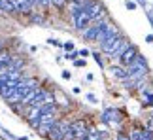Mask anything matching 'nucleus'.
<instances>
[{
  "mask_svg": "<svg viewBox=\"0 0 153 140\" xmlns=\"http://www.w3.org/2000/svg\"><path fill=\"white\" fill-rule=\"evenodd\" d=\"M68 127H70L68 121H64V119H57V123L51 127V133H49L48 140H62L64 135H66V131H68Z\"/></svg>",
  "mask_w": 153,
  "mask_h": 140,
  "instance_id": "1",
  "label": "nucleus"
},
{
  "mask_svg": "<svg viewBox=\"0 0 153 140\" xmlns=\"http://www.w3.org/2000/svg\"><path fill=\"white\" fill-rule=\"evenodd\" d=\"M123 40H125V36L123 34H119V36H115V38H111V40H108V42H102V44H98L100 45V49L104 51L108 57H111L117 51V48L123 44Z\"/></svg>",
  "mask_w": 153,
  "mask_h": 140,
  "instance_id": "2",
  "label": "nucleus"
},
{
  "mask_svg": "<svg viewBox=\"0 0 153 140\" xmlns=\"http://www.w3.org/2000/svg\"><path fill=\"white\" fill-rule=\"evenodd\" d=\"M87 13L91 15V19L93 23H97V21H104L106 19V11H104V6L100 2H97V0H93V4L89 6V8L85 10Z\"/></svg>",
  "mask_w": 153,
  "mask_h": 140,
  "instance_id": "3",
  "label": "nucleus"
},
{
  "mask_svg": "<svg viewBox=\"0 0 153 140\" xmlns=\"http://www.w3.org/2000/svg\"><path fill=\"white\" fill-rule=\"evenodd\" d=\"M138 55H140L138 48H136L134 44H131V45L127 48V51L121 55V59H119V65H123V66H128V65H132V63L138 59Z\"/></svg>",
  "mask_w": 153,
  "mask_h": 140,
  "instance_id": "4",
  "label": "nucleus"
},
{
  "mask_svg": "<svg viewBox=\"0 0 153 140\" xmlns=\"http://www.w3.org/2000/svg\"><path fill=\"white\" fill-rule=\"evenodd\" d=\"M102 121H104L106 125H110V127L119 125V121H121L119 110H115V108H108V110H104V114H102Z\"/></svg>",
  "mask_w": 153,
  "mask_h": 140,
  "instance_id": "5",
  "label": "nucleus"
},
{
  "mask_svg": "<svg viewBox=\"0 0 153 140\" xmlns=\"http://www.w3.org/2000/svg\"><path fill=\"white\" fill-rule=\"evenodd\" d=\"M70 125H72V129H74V133H76V140H85V138H87L89 131H87L83 119H76V121H72Z\"/></svg>",
  "mask_w": 153,
  "mask_h": 140,
  "instance_id": "6",
  "label": "nucleus"
},
{
  "mask_svg": "<svg viewBox=\"0 0 153 140\" xmlns=\"http://www.w3.org/2000/svg\"><path fill=\"white\" fill-rule=\"evenodd\" d=\"M98 31H100V21L93 23L89 28H85V31H83V38L87 40V42H97V38H98Z\"/></svg>",
  "mask_w": 153,
  "mask_h": 140,
  "instance_id": "7",
  "label": "nucleus"
},
{
  "mask_svg": "<svg viewBox=\"0 0 153 140\" xmlns=\"http://www.w3.org/2000/svg\"><path fill=\"white\" fill-rule=\"evenodd\" d=\"M110 74L111 76H115L117 80H127L128 78V70H127V66H123V65H114L110 68Z\"/></svg>",
  "mask_w": 153,
  "mask_h": 140,
  "instance_id": "8",
  "label": "nucleus"
},
{
  "mask_svg": "<svg viewBox=\"0 0 153 140\" xmlns=\"http://www.w3.org/2000/svg\"><path fill=\"white\" fill-rule=\"evenodd\" d=\"M128 45H131V42H128V38L125 36V40H123V44L119 45V48H117V51H115V53L111 55V59H114V61H119V59H121V55L127 51V48H128Z\"/></svg>",
  "mask_w": 153,
  "mask_h": 140,
  "instance_id": "9",
  "label": "nucleus"
},
{
  "mask_svg": "<svg viewBox=\"0 0 153 140\" xmlns=\"http://www.w3.org/2000/svg\"><path fill=\"white\" fill-rule=\"evenodd\" d=\"M0 10H2V13H6V15L15 13V8H13V4H11V0H0Z\"/></svg>",
  "mask_w": 153,
  "mask_h": 140,
  "instance_id": "10",
  "label": "nucleus"
},
{
  "mask_svg": "<svg viewBox=\"0 0 153 140\" xmlns=\"http://www.w3.org/2000/svg\"><path fill=\"white\" fill-rule=\"evenodd\" d=\"M128 136H131V140H144V136H142V127H134V129H131Z\"/></svg>",
  "mask_w": 153,
  "mask_h": 140,
  "instance_id": "11",
  "label": "nucleus"
},
{
  "mask_svg": "<svg viewBox=\"0 0 153 140\" xmlns=\"http://www.w3.org/2000/svg\"><path fill=\"white\" fill-rule=\"evenodd\" d=\"M85 140H102V135L97 129H89V135H87Z\"/></svg>",
  "mask_w": 153,
  "mask_h": 140,
  "instance_id": "12",
  "label": "nucleus"
},
{
  "mask_svg": "<svg viewBox=\"0 0 153 140\" xmlns=\"http://www.w3.org/2000/svg\"><path fill=\"white\" fill-rule=\"evenodd\" d=\"M28 17H30V23H44V15H42V13L30 11V13H28Z\"/></svg>",
  "mask_w": 153,
  "mask_h": 140,
  "instance_id": "13",
  "label": "nucleus"
},
{
  "mask_svg": "<svg viewBox=\"0 0 153 140\" xmlns=\"http://www.w3.org/2000/svg\"><path fill=\"white\" fill-rule=\"evenodd\" d=\"M0 63H2L4 66H10L11 65V57L6 53V51H0Z\"/></svg>",
  "mask_w": 153,
  "mask_h": 140,
  "instance_id": "14",
  "label": "nucleus"
},
{
  "mask_svg": "<svg viewBox=\"0 0 153 140\" xmlns=\"http://www.w3.org/2000/svg\"><path fill=\"white\" fill-rule=\"evenodd\" d=\"M91 55H93V59H95V61H97V65H98V66H100V68H102V66H104V61H102V55H100V53H98V51H93V53H91Z\"/></svg>",
  "mask_w": 153,
  "mask_h": 140,
  "instance_id": "15",
  "label": "nucleus"
},
{
  "mask_svg": "<svg viewBox=\"0 0 153 140\" xmlns=\"http://www.w3.org/2000/svg\"><path fill=\"white\" fill-rule=\"evenodd\" d=\"M78 57H79V51H66L64 59H68V61H76Z\"/></svg>",
  "mask_w": 153,
  "mask_h": 140,
  "instance_id": "16",
  "label": "nucleus"
},
{
  "mask_svg": "<svg viewBox=\"0 0 153 140\" xmlns=\"http://www.w3.org/2000/svg\"><path fill=\"white\" fill-rule=\"evenodd\" d=\"M136 6H138V2H134V0H125V8L128 11H134V10H136Z\"/></svg>",
  "mask_w": 153,
  "mask_h": 140,
  "instance_id": "17",
  "label": "nucleus"
},
{
  "mask_svg": "<svg viewBox=\"0 0 153 140\" xmlns=\"http://www.w3.org/2000/svg\"><path fill=\"white\" fill-rule=\"evenodd\" d=\"M66 2H68V0H51V6H55V8H59V10H62L64 6H66Z\"/></svg>",
  "mask_w": 153,
  "mask_h": 140,
  "instance_id": "18",
  "label": "nucleus"
},
{
  "mask_svg": "<svg viewBox=\"0 0 153 140\" xmlns=\"http://www.w3.org/2000/svg\"><path fill=\"white\" fill-rule=\"evenodd\" d=\"M146 106H153V93H146V101H144Z\"/></svg>",
  "mask_w": 153,
  "mask_h": 140,
  "instance_id": "19",
  "label": "nucleus"
},
{
  "mask_svg": "<svg viewBox=\"0 0 153 140\" xmlns=\"http://www.w3.org/2000/svg\"><path fill=\"white\" fill-rule=\"evenodd\" d=\"M36 4L40 6V8H49V6H51V0H36Z\"/></svg>",
  "mask_w": 153,
  "mask_h": 140,
  "instance_id": "20",
  "label": "nucleus"
},
{
  "mask_svg": "<svg viewBox=\"0 0 153 140\" xmlns=\"http://www.w3.org/2000/svg\"><path fill=\"white\" fill-rule=\"evenodd\" d=\"M62 48L66 49V51H74V44H72V42H64V44H62Z\"/></svg>",
  "mask_w": 153,
  "mask_h": 140,
  "instance_id": "21",
  "label": "nucleus"
},
{
  "mask_svg": "<svg viewBox=\"0 0 153 140\" xmlns=\"http://www.w3.org/2000/svg\"><path fill=\"white\" fill-rule=\"evenodd\" d=\"M74 66H78V68L85 66V59H76V61H74Z\"/></svg>",
  "mask_w": 153,
  "mask_h": 140,
  "instance_id": "22",
  "label": "nucleus"
},
{
  "mask_svg": "<svg viewBox=\"0 0 153 140\" xmlns=\"http://www.w3.org/2000/svg\"><path fill=\"white\" fill-rule=\"evenodd\" d=\"M115 140H131V136H128V135H125V133H119Z\"/></svg>",
  "mask_w": 153,
  "mask_h": 140,
  "instance_id": "23",
  "label": "nucleus"
},
{
  "mask_svg": "<svg viewBox=\"0 0 153 140\" xmlns=\"http://www.w3.org/2000/svg\"><path fill=\"white\" fill-rule=\"evenodd\" d=\"M87 55H91V51H89V49H79V57H83V59H85Z\"/></svg>",
  "mask_w": 153,
  "mask_h": 140,
  "instance_id": "24",
  "label": "nucleus"
},
{
  "mask_svg": "<svg viewBox=\"0 0 153 140\" xmlns=\"http://www.w3.org/2000/svg\"><path fill=\"white\" fill-rule=\"evenodd\" d=\"M68 2H70V4H78V6H83V4L87 2V0H68Z\"/></svg>",
  "mask_w": 153,
  "mask_h": 140,
  "instance_id": "25",
  "label": "nucleus"
},
{
  "mask_svg": "<svg viewBox=\"0 0 153 140\" xmlns=\"http://www.w3.org/2000/svg\"><path fill=\"white\" fill-rule=\"evenodd\" d=\"M62 78H64V80H70V78H72V72H68V70H62Z\"/></svg>",
  "mask_w": 153,
  "mask_h": 140,
  "instance_id": "26",
  "label": "nucleus"
},
{
  "mask_svg": "<svg viewBox=\"0 0 153 140\" xmlns=\"http://www.w3.org/2000/svg\"><path fill=\"white\" fill-rule=\"evenodd\" d=\"M87 98H89V102H93V104H95V102H98V101H97V97H95V95H91V93L87 95Z\"/></svg>",
  "mask_w": 153,
  "mask_h": 140,
  "instance_id": "27",
  "label": "nucleus"
},
{
  "mask_svg": "<svg viewBox=\"0 0 153 140\" xmlns=\"http://www.w3.org/2000/svg\"><path fill=\"white\" fill-rule=\"evenodd\" d=\"M48 44H49V45H61V44L57 42V40H53V38H49V40H48Z\"/></svg>",
  "mask_w": 153,
  "mask_h": 140,
  "instance_id": "28",
  "label": "nucleus"
},
{
  "mask_svg": "<svg viewBox=\"0 0 153 140\" xmlns=\"http://www.w3.org/2000/svg\"><path fill=\"white\" fill-rule=\"evenodd\" d=\"M146 42H148V44H153V34H148V36H146Z\"/></svg>",
  "mask_w": 153,
  "mask_h": 140,
  "instance_id": "29",
  "label": "nucleus"
},
{
  "mask_svg": "<svg viewBox=\"0 0 153 140\" xmlns=\"http://www.w3.org/2000/svg\"><path fill=\"white\" fill-rule=\"evenodd\" d=\"M4 68H6V66H4V65H2V63H0V70H4Z\"/></svg>",
  "mask_w": 153,
  "mask_h": 140,
  "instance_id": "30",
  "label": "nucleus"
},
{
  "mask_svg": "<svg viewBox=\"0 0 153 140\" xmlns=\"http://www.w3.org/2000/svg\"><path fill=\"white\" fill-rule=\"evenodd\" d=\"M0 51H2V42H0Z\"/></svg>",
  "mask_w": 153,
  "mask_h": 140,
  "instance_id": "31",
  "label": "nucleus"
},
{
  "mask_svg": "<svg viewBox=\"0 0 153 140\" xmlns=\"http://www.w3.org/2000/svg\"><path fill=\"white\" fill-rule=\"evenodd\" d=\"M0 140H4V136H0Z\"/></svg>",
  "mask_w": 153,
  "mask_h": 140,
  "instance_id": "32",
  "label": "nucleus"
},
{
  "mask_svg": "<svg viewBox=\"0 0 153 140\" xmlns=\"http://www.w3.org/2000/svg\"><path fill=\"white\" fill-rule=\"evenodd\" d=\"M0 15H2V10H0Z\"/></svg>",
  "mask_w": 153,
  "mask_h": 140,
  "instance_id": "33",
  "label": "nucleus"
}]
</instances>
